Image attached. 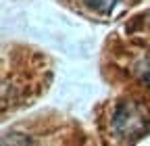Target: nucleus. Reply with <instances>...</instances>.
Listing matches in <instances>:
<instances>
[{"mask_svg":"<svg viewBox=\"0 0 150 146\" xmlns=\"http://www.w3.org/2000/svg\"><path fill=\"white\" fill-rule=\"evenodd\" d=\"M150 113L138 100H121L110 117L112 132L119 138H138L148 130Z\"/></svg>","mask_w":150,"mask_h":146,"instance_id":"obj_1","label":"nucleus"},{"mask_svg":"<svg viewBox=\"0 0 150 146\" xmlns=\"http://www.w3.org/2000/svg\"><path fill=\"white\" fill-rule=\"evenodd\" d=\"M83 2L88 6H92L94 11H98V13H110L112 6H115L119 0H83Z\"/></svg>","mask_w":150,"mask_h":146,"instance_id":"obj_2","label":"nucleus"},{"mask_svg":"<svg viewBox=\"0 0 150 146\" xmlns=\"http://www.w3.org/2000/svg\"><path fill=\"white\" fill-rule=\"evenodd\" d=\"M138 73H140V79H142L146 86H150V57H148V59H144V61L140 63Z\"/></svg>","mask_w":150,"mask_h":146,"instance_id":"obj_3","label":"nucleus"}]
</instances>
